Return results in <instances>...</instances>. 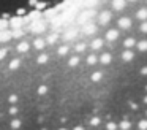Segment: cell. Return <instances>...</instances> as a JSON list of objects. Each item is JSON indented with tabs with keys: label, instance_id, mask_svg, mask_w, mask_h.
I'll return each mask as SVG.
<instances>
[{
	"label": "cell",
	"instance_id": "cell-1",
	"mask_svg": "<svg viewBox=\"0 0 147 130\" xmlns=\"http://www.w3.org/2000/svg\"><path fill=\"white\" fill-rule=\"evenodd\" d=\"M19 127H21V120L19 119H13V120H11V129L16 130V129H19Z\"/></svg>",
	"mask_w": 147,
	"mask_h": 130
},
{
	"label": "cell",
	"instance_id": "cell-2",
	"mask_svg": "<svg viewBox=\"0 0 147 130\" xmlns=\"http://www.w3.org/2000/svg\"><path fill=\"white\" fill-rule=\"evenodd\" d=\"M16 100H18V95L16 94H11L10 95V101H11V103H16Z\"/></svg>",
	"mask_w": 147,
	"mask_h": 130
},
{
	"label": "cell",
	"instance_id": "cell-3",
	"mask_svg": "<svg viewBox=\"0 0 147 130\" xmlns=\"http://www.w3.org/2000/svg\"><path fill=\"white\" fill-rule=\"evenodd\" d=\"M10 113H11V114H16V113H18V108H16V106H11V108H10Z\"/></svg>",
	"mask_w": 147,
	"mask_h": 130
}]
</instances>
